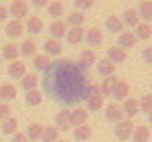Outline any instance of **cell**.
<instances>
[{
    "instance_id": "obj_9",
    "label": "cell",
    "mask_w": 152,
    "mask_h": 142,
    "mask_svg": "<svg viewBox=\"0 0 152 142\" xmlns=\"http://www.w3.org/2000/svg\"><path fill=\"white\" fill-rule=\"evenodd\" d=\"M121 22H123L124 28H132L134 30L138 24H140V16H138V12L136 8H126L123 12V16H121Z\"/></svg>"
},
{
    "instance_id": "obj_21",
    "label": "cell",
    "mask_w": 152,
    "mask_h": 142,
    "mask_svg": "<svg viewBox=\"0 0 152 142\" xmlns=\"http://www.w3.org/2000/svg\"><path fill=\"white\" fill-rule=\"evenodd\" d=\"M97 63V55H95V51L93 50H83L81 53H79V65L87 71L89 67H93Z\"/></svg>"
},
{
    "instance_id": "obj_1",
    "label": "cell",
    "mask_w": 152,
    "mask_h": 142,
    "mask_svg": "<svg viewBox=\"0 0 152 142\" xmlns=\"http://www.w3.org/2000/svg\"><path fill=\"white\" fill-rule=\"evenodd\" d=\"M44 95L51 97L63 107H75L81 101H87L91 93H99L95 83L89 81V75L79 63L69 59H57L42 71Z\"/></svg>"
},
{
    "instance_id": "obj_24",
    "label": "cell",
    "mask_w": 152,
    "mask_h": 142,
    "mask_svg": "<svg viewBox=\"0 0 152 142\" xmlns=\"http://www.w3.org/2000/svg\"><path fill=\"white\" fill-rule=\"evenodd\" d=\"M136 12L140 16V22H150L152 20V0H140Z\"/></svg>"
},
{
    "instance_id": "obj_2",
    "label": "cell",
    "mask_w": 152,
    "mask_h": 142,
    "mask_svg": "<svg viewBox=\"0 0 152 142\" xmlns=\"http://www.w3.org/2000/svg\"><path fill=\"white\" fill-rule=\"evenodd\" d=\"M30 6L26 0H12L10 8H8V16H12V20H24L28 18Z\"/></svg>"
},
{
    "instance_id": "obj_20",
    "label": "cell",
    "mask_w": 152,
    "mask_h": 142,
    "mask_svg": "<svg viewBox=\"0 0 152 142\" xmlns=\"http://www.w3.org/2000/svg\"><path fill=\"white\" fill-rule=\"evenodd\" d=\"M65 38H67V44H71V46H77V44H81L85 38V30L83 26H79V28H67V32H65Z\"/></svg>"
},
{
    "instance_id": "obj_31",
    "label": "cell",
    "mask_w": 152,
    "mask_h": 142,
    "mask_svg": "<svg viewBox=\"0 0 152 142\" xmlns=\"http://www.w3.org/2000/svg\"><path fill=\"white\" fill-rule=\"evenodd\" d=\"M130 138H132V142H148L150 140V130H148V126H144V125L134 126Z\"/></svg>"
},
{
    "instance_id": "obj_23",
    "label": "cell",
    "mask_w": 152,
    "mask_h": 142,
    "mask_svg": "<svg viewBox=\"0 0 152 142\" xmlns=\"http://www.w3.org/2000/svg\"><path fill=\"white\" fill-rule=\"evenodd\" d=\"M105 28H107V32H111V34H121V32L124 30L123 22H121V16L111 14V16L105 20Z\"/></svg>"
},
{
    "instance_id": "obj_25",
    "label": "cell",
    "mask_w": 152,
    "mask_h": 142,
    "mask_svg": "<svg viewBox=\"0 0 152 142\" xmlns=\"http://www.w3.org/2000/svg\"><path fill=\"white\" fill-rule=\"evenodd\" d=\"M136 36L132 32H121L118 34V47H123L124 51L129 50V47H134L136 46Z\"/></svg>"
},
{
    "instance_id": "obj_38",
    "label": "cell",
    "mask_w": 152,
    "mask_h": 142,
    "mask_svg": "<svg viewBox=\"0 0 152 142\" xmlns=\"http://www.w3.org/2000/svg\"><path fill=\"white\" fill-rule=\"evenodd\" d=\"M115 79H111V77H105V79L97 85V89H99V95L105 99V97H111V87H113Z\"/></svg>"
},
{
    "instance_id": "obj_37",
    "label": "cell",
    "mask_w": 152,
    "mask_h": 142,
    "mask_svg": "<svg viewBox=\"0 0 152 142\" xmlns=\"http://www.w3.org/2000/svg\"><path fill=\"white\" fill-rule=\"evenodd\" d=\"M59 138V130L56 126H44V132H42V142H56Z\"/></svg>"
},
{
    "instance_id": "obj_26",
    "label": "cell",
    "mask_w": 152,
    "mask_h": 142,
    "mask_svg": "<svg viewBox=\"0 0 152 142\" xmlns=\"http://www.w3.org/2000/svg\"><path fill=\"white\" fill-rule=\"evenodd\" d=\"M18 55H20V51H18V46H14V44H6V46L2 47V51H0V57L8 63L16 61Z\"/></svg>"
},
{
    "instance_id": "obj_47",
    "label": "cell",
    "mask_w": 152,
    "mask_h": 142,
    "mask_svg": "<svg viewBox=\"0 0 152 142\" xmlns=\"http://www.w3.org/2000/svg\"><path fill=\"white\" fill-rule=\"evenodd\" d=\"M56 142H67V140H63V138H57V140Z\"/></svg>"
},
{
    "instance_id": "obj_15",
    "label": "cell",
    "mask_w": 152,
    "mask_h": 142,
    "mask_svg": "<svg viewBox=\"0 0 152 142\" xmlns=\"http://www.w3.org/2000/svg\"><path fill=\"white\" fill-rule=\"evenodd\" d=\"M105 59H109V61L113 63V65H118V63H124L126 61V51L123 50V47H109L107 50V57H105Z\"/></svg>"
},
{
    "instance_id": "obj_46",
    "label": "cell",
    "mask_w": 152,
    "mask_h": 142,
    "mask_svg": "<svg viewBox=\"0 0 152 142\" xmlns=\"http://www.w3.org/2000/svg\"><path fill=\"white\" fill-rule=\"evenodd\" d=\"M148 122H150V125H152V111H150V113H148Z\"/></svg>"
},
{
    "instance_id": "obj_18",
    "label": "cell",
    "mask_w": 152,
    "mask_h": 142,
    "mask_svg": "<svg viewBox=\"0 0 152 142\" xmlns=\"http://www.w3.org/2000/svg\"><path fill=\"white\" fill-rule=\"evenodd\" d=\"M85 103H87V111H89V113H99V111H103V107H105V101H103V97L99 95V93H91Z\"/></svg>"
},
{
    "instance_id": "obj_40",
    "label": "cell",
    "mask_w": 152,
    "mask_h": 142,
    "mask_svg": "<svg viewBox=\"0 0 152 142\" xmlns=\"http://www.w3.org/2000/svg\"><path fill=\"white\" fill-rule=\"evenodd\" d=\"M73 2H75V8H77V12L89 10V8H93V4H95V0H73Z\"/></svg>"
},
{
    "instance_id": "obj_8",
    "label": "cell",
    "mask_w": 152,
    "mask_h": 142,
    "mask_svg": "<svg viewBox=\"0 0 152 142\" xmlns=\"http://www.w3.org/2000/svg\"><path fill=\"white\" fill-rule=\"evenodd\" d=\"M121 109H123V114H124V119H134L136 114L140 113L138 111V99H132V97H126L123 101V105H121Z\"/></svg>"
},
{
    "instance_id": "obj_42",
    "label": "cell",
    "mask_w": 152,
    "mask_h": 142,
    "mask_svg": "<svg viewBox=\"0 0 152 142\" xmlns=\"http://www.w3.org/2000/svg\"><path fill=\"white\" fill-rule=\"evenodd\" d=\"M142 61L144 63H152V46L142 50Z\"/></svg>"
},
{
    "instance_id": "obj_3",
    "label": "cell",
    "mask_w": 152,
    "mask_h": 142,
    "mask_svg": "<svg viewBox=\"0 0 152 142\" xmlns=\"http://www.w3.org/2000/svg\"><path fill=\"white\" fill-rule=\"evenodd\" d=\"M132 130H134V125H132V120H130V119H123L121 122L115 125V136H117L121 142L129 140L130 134H132Z\"/></svg>"
},
{
    "instance_id": "obj_43",
    "label": "cell",
    "mask_w": 152,
    "mask_h": 142,
    "mask_svg": "<svg viewBox=\"0 0 152 142\" xmlns=\"http://www.w3.org/2000/svg\"><path fill=\"white\" fill-rule=\"evenodd\" d=\"M12 142H30V140L26 138V134H22V132H14V134H12Z\"/></svg>"
},
{
    "instance_id": "obj_10",
    "label": "cell",
    "mask_w": 152,
    "mask_h": 142,
    "mask_svg": "<svg viewBox=\"0 0 152 142\" xmlns=\"http://www.w3.org/2000/svg\"><path fill=\"white\" fill-rule=\"evenodd\" d=\"M24 32H28L32 36H38L44 32V20L39 16H28L26 24H24Z\"/></svg>"
},
{
    "instance_id": "obj_45",
    "label": "cell",
    "mask_w": 152,
    "mask_h": 142,
    "mask_svg": "<svg viewBox=\"0 0 152 142\" xmlns=\"http://www.w3.org/2000/svg\"><path fill=\"white\" fill-rule=\"evenodd\" d=\"M48 4H50V0H32V6L34 8H45Z\"/></svg>"
},
{
    "instance_id": "obj_13",
    "label": "cell",
    "mask_w": 152,
    "mask_h": 142,
    "mask_svg": "<svg viewBox=\"0 0 152 142\" xmlns=\"http://www.w3.org/2000/svg\"><path fill=\"white\" fill-rule=\"evenodd\" d=\"M69 119H71V126H81L89 120V111L87 109H73L69 111Z\"/></svg>"
},
{
    "instance_id": "obj_6",
    "label": "cell",
    "mask_w": 152,
    "mask_h": 142,
    "mask_svg": "<svg viewBox=\"0 0 152 142\" xmlns=\"http://www.w3.org/2000/svg\"><path fill=\"white\" fill-rule=\"evenodd\" d=\"M105 109V119L109 120V122H113V125H117V122H121V120L124 119L123 114V109H121V105H117V103H111V105H107Z\"/></svg>"
},
{
    "instance_id": "obj_30",
    "label": "cell",
    "mask_w": 152,
    "mask_h": 142,
    "mask_svg": "<svg viewBox=\"0 0 152 142\" xmlns=\"http://www.w3.org/2000/svg\"><path fill=\"white\" fill-rule=\"evenodd\" d=\"M132 34L136 36V40H144V42H146V40H150V38H152V26L148 22H140L134 28Z\"/></svg>"
},
{
    "instance_id": "obj_44",
    "label": "cell",
    "mask_w": 152,
    "mask_h": 142,
    "mask_svg": "<svg viewBox=\"0 0 152 142\" xmlns=\"http://www.w3.org/2000/svg\"><path fill=\"white\" fill-rule=\"evenodd\" d=\"M6 18H8V8L4 4H0V24H4Z\"/></svg>"
},
{
    "instance_id": "obj_41",
    "label": "cell",
    "mask_w": 152,
    "mask_h": 142,
    "mask_svg": "<svg viewBox=\"0 0 152 142\" xmlns=\"http://www.w3.org/2000/svg\"><path fill=\"white\" fill-rule=\"evenodd\" d=\"M10 117V107H8V103H0V120H4Z\"/></svg>"
},
{
    "instance_id": "obj_36",
    "label": "cell",
    "mask_w": 152,
    "mask_h": 142,
    "mask_svg": "<svg viewBox=\"0 0 152 142\" xmlns=\"http://www.w3.org/2000/svg\"><path fill=\"white\" fill-rule=\"evenodd\" d=\"M83 22H85L83 12L73 10V12H69V14H67V26H69V28H79V26H83Z\"/></svg>"
},
{
    "instance_id": "obj_35",
    "label": "cell",
    "mask_w": 152,
    "mask_h": 142,
    "mask_svg": "<svg viewBox=\"0 0 152 142\" xmlns=\"http://www.w3.org/2000/svg\"><path fill=\"white\" fill-rule=\"evenodd\" d=\"M50 63H51V59L45 55V53H36V55H34V61H32V65H34L36 71H45Z\"/></svg>"
},
{
    "instance_id": "obj_17",
    "label": "cell",
    "mask_w": 152,
    "mask_h": 142,
    "mask_svg": "<svg viewBox=\"0 0 152 142\" xmlns=\"http://www.w3.org/2000/svg\"><path fill=\"white\" fill-rule=\"evenodd\" d=\"M45 10H48V16L50 18L59 20V18L65 14V6H63V2H59V0H50V4L45 6Z\"/></svg>"
},
{
    "instance_id": "obj_11",
    "label": "cell",
    "mask_w": 152,
    "mask_h": 142,
    "mask_svg": "<svg viewBox=\"0 0 152 142\" xmlns=\"http://www.w3.org/2000/svg\"><path fill=\"white\" fill-rule=\"evenodd\" d=\"M18 95V87L14 83H2L0 85V103H10Z\"/></svg>"
},
{
    "instance_id": "obj_34",
    "label": "cell",
    "mask_w": 152,
    "mask_h": 142,
    "mask_svg": "<svg viewBox=\"0 0 152 142\" xmlns=\"http://www.w3.org/2000/svg\"><path fill=\"white\" fill-rule=\"evenodd\" d=\"M0 130H2V134H14V132H18V119H14V117H8V119L2 120V126H0Z\"/></svg>"
},
{
    "instance_id": "obj_33",
    "label": "cell",
    "mask_w": 152,
    "mask_h": 142,
    "mask_svg": "<svg viewBox=\"0 0 152 142\" xmlns=\"http://www.w3.org/2000/svg\"><path fill=\"white\" fill-rule=\"evenodd\" d=\"M42 132H44V126L39 125V122H32L28 126V130H26V138L30 142H38L42 138Z\"/></svg>"
},
{
    "instance_id": "obj_4",
    "label": "cell",
    "mask_w": 152,
    "mask_h": 142,
    "mask_svg": "<svg viewBox=\"0 0 152 142\" xmlns=\"http://www.w3.org/2000/svg\"><path fill=\"white\" fill-rule=\"evenodd\" d=\"M129 93H130V87H129L126 81H124V79H115L113 87H111V97H113L115 101L123 103L124 99L129 97Z\"/></svg>"
},
{
    "instance_id": "obj_27",
    "label": "cell",
    "mask_w": 152,
    "mask_h": 142,
    "mask_svg": "<svg viewBox=\"0 0 152 142\" xmlns=\"http://www.w3.org/2000/svg\"><path fill=\"white\" fill-rule=\"evenodd\" d=\"M95 67H97V71H99L101 77H113L117 65H113L109 59H99V63H95Z\"/></svg>"
},
{
    "instance_id": "obj_22",
    "label": "cell",
    "mask_w": 152,
    "mask_h": 142,
    "mask_svg": "<svg viewBox=\"0 0 152 142\" xmlns=\"http://www.w3.org/2000/svg\"><path fill=\"white\" fill-rule=\"evenodd\" d=\"M91 136H93V128H91L87 122H85V125H81V126H75V128H73V138H75L77 142H87Z\"/></svg>"
},
{
    "instance_id": "obj_48",
    "label": "cell",
    "mask_w": 152,
    "mask_h": 142,
    "mask_svg": "<svg viewBox=\"0 0 152 142\" xmlns=\"http://www.w3.org/2000/svg\"><path fill=\"white\" fill-rule=\"evenodd\" d=\"M0 63H2V57H0Z\"/></svg>"
},
{
    "instance_id": "obj_39",
    "label": "cell",
    "mask_w": 152,
    "mask_h": 142,
    "mask_svg": "<svg viewBox=\"0 0 152 142\" xmlns=\"http://www.w3.org/2000/svg\"><path fill=\"white\" fill-rule=\"evenodd\" d=\"M138 111H140V113H150L152 111V95H142L140 99H138Z\"/></svg>"
},
{
    "instance_id": "obj_29",
    "label": "cell",
    "mask_w": 152,
    "mask_h": 142,
    "mask_svg": "<svg viewBox=\"0 0 152 142\" xmlns=\"http://www.w3.org/2000/svg\"><path fill=\"white\" fill-rule=\"evenodd\" d=\"M24 101H26V105H28V107H38V105H42V101H44V93L38 91V89L26 91V95H24Z\"/></svg>"
},
{
    "instance_id": "obj_16",
    "label": "cell",
    "mask_w": 152,
    "mask_h": 142,
    "mask_svg": "<svg viewBox=\"0 0 152 142\" xmlns=\"http://www.w3.org/2000/svg\"><path fill=\"white\" fill-rule=\"evenodd\" d=\"M85 42H87V46L89 47H99L103 44V34L99 28H89L87 32H85Z\"/></svg>"
},
{
    "instance_id": "obj_32",
    "label": "cell",
    "mask_w": 152,
    "mask_h": 142,
    "mask_svg": "<svg viewBox=\"0 0 152 142\" xmlns=\"http://www.w3.org/2000/svg\"><path fill=\"white\" fill-rule=\"evenodd\" d=\"M18 51H20L24 57H34L36 51H38V46H36L34 40H24L22 44L18 46Z\"/></svg>"
},
{
    "instance_id": "obj_28",
    "label": "cell",
    "mask_w": 152,
    "mask_h": 142,
    "mask_svg": "<svg viewBox=\"0 0 152 142\" xmlns=\"http://www.w3.org/2000/svg\"><path fill=\"white\" fill-rule=\"evenodd\" d=\"M38 83H39V77L36 73H26L20 79V87L24 91H32V89H38Z\"/></svg>"
},
{
    "instance_id": "obj_5",
    "label": "cell",
    "mask_w": 152,
    "mask_h": 142,
    "mask_svg": "<svg viewBox=\"0 0 152 142\" xmlns=\"http://www.w3.org/2000/svg\"><path fill=\"white\" fill-rule=\"evenodd\" d=\"M63 51V44L61 40H53V38H48V40L44 42V53L50 59H53V57H59Z\"/></svg>"
},
{
    "instance_id": "obj_12",
    "label": "cell",
    "mask_w": 152,
    "mask_h": 142,
    "mask_svg": "<svg viewBox=\"0 0 152 142\" xmlns=\"http://www.w3.org/2000/svg\"><path fill=\"white\" fill-rule=\"evenodd\" d=\"M56 128L59 132H67L69 128H71V119H69L67 109H61V111L56 114Z\"/></svg>"
},
{
    "instance_id": "obj_7",
    "label": "cell",
    "mask_w": 152,
    "mask_h": 142,
    "mask_svg": "<svg viewBox=\"0 0 152 142\" xmlns=\"http://www.w3.org/2000/svg\"><path fill=\"white\" fill-rule=\"evenodd\" d=\"M48 32H50V38H53V40H61V38H65L67 24L63 22L61 18H59V20H53V22H50V26H48Z\"/></svg>"
},
{
    "instance_id": "obj_14",
    "label": "cell",
    "mask_w": 152,
    "mask_h": 142,
    "mask_svg": "<svg viewBox=\"0 0 152 142\" xmlns=\"http://www.w3.org/2000/svg\"><path fill=\"white\" fill-rule=\"evenodd\" d=\"M4 32L8 38H20L24 34V24L22 20H8L4 26Z\"/></svg>"
},
{
    "instance_id": "obj_19",
    "label": "cell",
    "mask_w": 152,
    "mask_h": 142,
    "mask_svg": "<svg viewBox=\"0 0 152 142\" xmlns=\"http://www.w3.org/2000/svg\"><path fill=\"white\" fill-rule=\"evenodd\" d=\"M26 73H28V71H26V63H22L20 59L8 63V75H10L12 79H22Z\"/></svg>"
}]
</instances>
